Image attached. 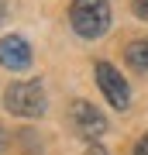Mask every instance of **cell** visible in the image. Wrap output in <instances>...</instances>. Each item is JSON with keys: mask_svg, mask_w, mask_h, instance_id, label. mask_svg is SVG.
Listing matches in <instances>:
<instances>
[{"mask_svg": "<svg viewBox=\"0 0 148 155\" xmlns=\"http://www.w3.org/2000/svg\"><path fill=\"white\" fill-rule=\"evenodd\" d=\"M69 24L79 38H100L110 28V0H72Z\"/></svg>", "mask_w": 148, "mask_h": 155, "instance_id": "6da1fadb", "label": "cell"}, {"mask_svg": "<svg viewBox=\"0 0 148 155\" xmlns=\"http://www.w3.org/2000/svg\"><path fill=\"white\" fill-rule=\"evenodd\" d=\"M4 104L17 117H41L48 107V97H45V86L38 79H17L4 90Z\"/></svg>", "mask_w": 148, "mask_h": 155, "instance_id": "7a4b0ae2", "label": "cell"}, {"mask_svg": "<svg viewBox=\"0 0 148 155\" xmlns=\"http://www.w3.org/2000/svg\"><path fill=\"white\" fill-rule=\"evenodd\" d=\"M69 121H72V131H76L79 138H86L90 145L107 134V117L100 114V107H93L90 100H72Z\"/></svg>", "mask_w": 148, "mask_h": 155, "instance_id": "3957f363", "label": "cell"}, {"mask_svg": "<svg viewBox=\"0 0 148 155\" xmlns=\"http://www.w3.org/2000/svg\"><path fill=\"white\" fill-rule=\"evenodd\" d=\"M97 83L100 90H104V97H107V104L114 107V110H127V104H131V90H127V79L117 72L110 62H97Z\"/></svg>", "mask_w": 148, "mask_h": 155, "instance_id": "277c9868", "label": "cell"}, {"mask_svg": "<svg viewBox=\"0 0 148 155\" xmlns=\"http://www.w3.org/2000/svg\"><path fill=\"white\" fill-rule=\"evenodd\" d=\"M0 66L11 72H24L31 66V45H28L21 35H7L0 38Z\"/></svg>", "mask_w": 148, "mask_h": 155, "instance_id": "5b68a950", "label": "cell"}, {"mask_svg": "<svg viewBox=\"0 0 148 155\" xmlns=\"http://www.w3.org/2000/svg\"><path fill=\"white\" fill-rule=\"evenodd\" d=\"M124 59L134 72H148V38H138L124 48Z\"/></svg>", "mask_w": 148, "mask_h": 155, "instance_id": "8992f818", "label": "cell"}, {"mask_svg": "<svg viewBox=\"0 0 148 155\" xmlns=\"http://www.w3.org/2000/svg\"><path fill=\"white\" fill-rule=\"evenodd\" d=\"M131 7H134V14L141 21H148V0H131Z\"/></svg>", "mask_w": 148, "mask_h": 155, "instance_id": "52a82bcc", "label": "cell"}, {"mask_svg": "<svg viewBox=\"0 0 148 155\" xmlns=\"http://www.w3.org/2000/svg\"><path fill=\"white\" fill-rule=\"evenodd\" d=\"M134 155H148V134H141V138H138V145H134Z\"/></svg>", "mask_w": 148, "mask_h": 155, "instance_id": "ba28073f", "label": "cell"}, {"mask_svg": "<svg viewBox=\"0 0 148 155\" xmlns=\"http://www.w3.org/2000/svg\"><path fill=\"white\" fill-rule=\"evenodd\" d=\"M86 155H110V152L104 148V145H97V141H93V145H90V148H86Z\"/></svg>", "mask_w": 148, "mask_h": 155, "instance_id": "9c48e42d", "label": "cell"}, {"mask_svg": "<svg viewBox=\"0 0 148 155\" xmlns=\"http://www.w3.org/2000/svg\"><path fill=\"white\" fill-rule=\"evenodd\" d=\"M4 145H7V134H4V127H0V152H4Z\"/></svg>", "mask_w": 148, "mask_h": 155, "instance_id": "30bf717a", "label": "cell"}, {"mask_svg": "<svg viewBox=\"0 0 148 155\" xmlns=\"http://www.w3.org/2000/svg\"><path fill=\"white\" fill-rule=\"evenodd\" d=\"M0 21H4V0H0Z\"/></svg>", "mask_w": 148, "mask_h": 155, "instance_id": "8fae6325", "label": "cell"}]
</instances>
